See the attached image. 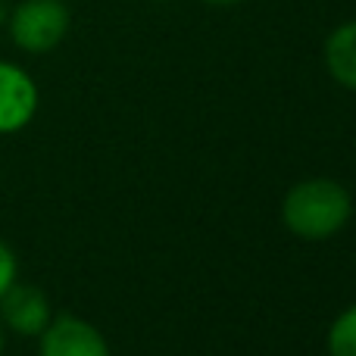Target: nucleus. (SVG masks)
Returning <instances> with one entry per match:
<instances>
[{
	"mask_svg": "<svg viewBox=\"0 0 356 356\" xmlns=\"http://www.w3.org/2000/svg\"><path fill=\"white\" fill-rule=\"evenodd\" d=\"M353 200L347 188L332 178L297 181L282 200V222L300 241H328L350 222Z\"/></svg>",
	"mask_w": 356,
	"mask_h": 356,
	"instance_id": "1",
	"label": "nucleus"
},
{
	"mask_svg": "<svg viewBox=\"0 0 356 356\" xmlns=\"http://www.w3.org/2000/svg\"><path fill=\"white\" fill-rule=\"evenodd\" d=\"M72 25L66 0H19L6 13V29L19 50L25 54H50L63 44Z\"/></svg>",
	"mask_w": 356,
	"mask_h": 356,
	"instance_id": "2",
	"label": "nucleus"
},
{
	"mask_svg": "<svg viewBox=\"0 0 356 356\" xmlns=\"http://www.w3.org/2000/svg\"><path fill=\"white\" fill-rule=\"evenodd\" d=\"M38 356H113L106 338L88 319L60 313L38 334Z\"/></svg>",
	"mask_w": 356,
	"mask_h": 356,
	"instance_id": "3",
	"label": "nucleus"
},
{
	"mask_svg": "<svg viewBox=\"0 0 356 356\" xmlns=\"http://www.w3.org/2000/svg\"><path fill=\"white\" fill-rule=\"evenodd\" d=\"M50 319H54V309L38 284H25L16 278L0 297V325L19 338H38Z\"/></svg>",
	"mask_w": 356,
	"mask_h": 356,
	"instance_id": "4",
	"label": "nucleus"
},
{
	"mask_svg": "<svg viewBox=\"0 0 356 356\" xmlns=\"http://www.w3.org/2000/svg\"><path fill=\"white\" fill-rule=\"evenodd\" d=\"M38 113V85L22 66L0 60V135H16Z\"/></svg>",
	"mask_w": 356,
	"mask_h": 356,
	"instance_id": "5",
	"label": "nucleus"
},
{
	"mask_svg": "<svg viewBox=\"0 0 356 356\" xmlns=\"http://www.w3.org/2000/svg\"><path fill=\"white\" fill-rule=\"evenodd\" d=\"M325 69L341 88L356 94V19L341 22L325 38Z\"/></svg>",
	"mask_w": 356,
	"mask_h": 356,
	"instance_id": "6",
	"label": "nucleus"
},
{
	"mask_svg": "<svg viewBox=\"0 0 356 356\" xmlns=\"http://www.w3.org/2000/svg\"><path fill=\"white\" fill-rule=\"evenodd\" d=\"M328 356H356V303L338 313V319L328 328Z\"/></svg>",
	"mask_w": 356,
	"mask_h": 356,
	"instance_id": "7",
	"label": "nucleus"
},
{
	"mask_svg": "<svg viewBox=\"0 0 356 356\" xmlns=\"http://www.w3.org/2000/svg\"><path fill=\"white\" fill-rule=\"evenodd\" d=\"M16 278H19V259H16V253H13V247L6 244V241H0V297L6 294V288H10Z\"/></svg>",
	"mask_w": 356,
	"mask_h": 356,
	"instance_id": "8",
	"label": "nucleus"
},
{
	"mask_svg": "<svg viewBox=\"0 0 356 356\" xmlns=\"http://www.w3.org/2000/svg\"><path fill=\"white\" fill-rule=\"evenodd\" d=\"M209 6H234V3H244V0H203Z\"/></svg>",
	"mask_w": 356,
	"mask_h": 356,
	"instance_id": "9",
	"label": "nucleus"
},
{
	"mask_svg": "<svg viewBox=\"0 0 356 356\" xmlns=\"http://www.w3.org/2000/svg\"><path fill=\"white\" fill-rule=\"evenodd\" d=\"M3 350H6V328L0 325V356H3Z\"/></svg>",
	"mask_w": 356,
	"mask_h": 356,
	"instance_id": "10",
	"label": "nucleus"
}]
</instances>
